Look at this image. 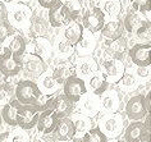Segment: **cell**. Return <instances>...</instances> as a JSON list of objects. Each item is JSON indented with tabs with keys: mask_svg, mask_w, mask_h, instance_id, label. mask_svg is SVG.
Returning <instances> with one entry per match:
<instances>
[{
	"mask_svg": "<svg viewBox=\"0 0 151 142\" xmlns=\"http://www.w3.org/2000/svg\"><path fill=\"white\" fill-rule=\"evenodd\" d=\"M123 28L129 33H134L142 40H149L151 33V23L150 19L145 17L143 13L131 10L123 19Z\"/></svg>",
	"mask_w": 151,
	"mask_h": 142,
	"instance_id": "cell-1",
	"label": "cell"
},
{
	"mask_svg": "<svg viewBox=\"0 0 151 142\" xmlns=\"http://www.w3.org/2000/svg\"><path fill=\"white\" fill-rule=\"evenodd\" d=\"M31 17H32V9L26 3L17 1L8 6V17H6V19L14 28H28Z\"/></svg>",
	"mask_w": 151,
	"mask_h": 142,
	"instance_id": "cell-2",
	"label": "cell"
},
{
	"mask_svg": "<svg viewBox=\"0 0 151 142\" xmlns=\"http://www.w3.org/2000/svg\"><path fill=\"white\" fill-rule=\"evenodd\" d=\"M44 109H45V106L39 105V104H21L19 109H18L17 127L23 128L26 131L36 127L40 113Z\"/></svg>",
	"mask_w": 151,
	"mask_h": 142,
	"instance_id": "cell-3",
	"label": "cell"
},
{
	"mask_svg": "<svg viewBox=\"0 0 151 142\" xmlns=\"http://www.w3.org/2000/svg\"><path fill=\"white\" fill-rule=\"evenodd\" d=\"M41 95L37 83L31 80L19 81L14 88V96L21 104H37Z\"/></svg>",
	"mask_w": 151,
	"mask_h": 142,
	"instance_id": "cell-4",
	"label": "cell"
},
{
	"mask_svg": "<svg viewBox=\"0 0 151 142\" xmlns=\"http://www.w3.org/2000/svg\"><path fill=\"white\" fill-rule=\"evenodd\" d=\"M21 70L28 78H39L47 70V64L33 53H24L21 57Z\"/></svg>",
	"mask_w": 151,
	"mask_h": 142,
	"instance_id": "cell-5",
	"label": "cell"
},
{
	"mask_svg": "<svg viewBox=\"0 0 151 142\" xmlns=\"http://www.w3.org/2000/svg\"><path fill=\"white\" fill-rule=\"evenodd\" d=\"M63 92L72 103H78L80 99L87 92V87H86L83 78L72 74L63 83Z\"/></svg>",
	"mask_w": 151,
	"mask_h": 142,
	"instance_id": "cell-6",
	"label": "cell"
},
{
	"mask_svg": "<svg viewBox=\"0 0 151 142\" xmlns=\"http://www.w3.org/2000/svg\"><path fill=\"white\" fill-rule=\"evenodd\" d=\"M99 128L106 137H116L123 129V119L116 113H108L99 120Z\"/></svg>",
	"mask_w": 151,
	"mask_h": 142,
	"instance_id": "cell-7",
	"label": "cell"
},
{
	"mask_svg": "<svg viewBox=\"0 0 151 142\" xmlns=\"http://www.w3.org/2000/svg\"><path fill=\"white\" fill-rule=\"evenodd\" d=\"M81 23L85 29H88L92 33H97L100 32V29L103 28L105 23V14L99 6H93L83 13Z\"/></svg>",
	"mask_w": 151,
	"mask_h": 142,
	"instance_id": "cell-8",
	"label": "cell"
},
{
	"mask_svg": "<svg viewBox=\"0 0 151 142\" xmlns=\"http://www.w3.org/2000/svg\"><path fill=\"white\" fill-rule=\"evenodd\" d=\"M149 108L145 101V95H134L127 101L126 114L129 120H142L149 114Z\"/></svg>",
	"mask_w": 151,
	"mask_h": 142,
	"instance_id": "cell-9",
	"label": "cell"
},
{
	"mask_svg": "<svg viewBox=\"0 0 151 142\" xmlns=\"http://www.w3.org/2000/svg\"><path fill=\"white\" fill-rule=\"evenodd\" d=\"M47 19H49V23H50V27L60 28L68 24L69 22L74 21V18L72 17V14L68 12L65 6L59 1L52 8L47 9Z\"/></svg>",
	"mask_w": 151,
	"mask_h": 142,
	"instance_id": "cell-10",
	"label": "cell"
},
{
	"mask_svg": "<svg viewBox=\"0 0 151 142\" xmlns=\"http://www.w3.org/2000/svg\"><path fill=\"white\" fill-rule=\"evenodd\" d=\"M151 45L149 42L136 44L129 49L128 55H129L131 62L136 67H147L151 64Z\"/></svg>",
	"mask_w": 151,
	"mask_h": 142,
	"instance_id": "cell-11",
	"label": "cell"
},
{
	"mask_svg": "<svg viewBox=\"0 0 151 142\" xmlns=\"http://www.w3.org/2000/svg\"><path fill=\"white\" fill-rule=\"evenodd\" d=\"M103 69H104V76L106 78L109 85H116L124 74V72H126V67H124L122 60L116 58L106 59L103 63Z\"/></svg>",
	"mask_w": 151,
	"mask_h": 142,
	"instance_id": "cell-12",
	"label": "cell"
},
{
	"mask_svg": "<svg viewBox=\"0 0 151 142\" xmlns=\"http://www.w3.org/2000/svg\"><path fill=\"white\" fill-rule=\"evenodd\" d=\"M50 28V23L47 19V13L45 12H39L32 13V17L29 19L28 24V31L31 33V36L33 37H39V36H46Z\"/></svg>",
	"mask_w": 151,
	"mask_h": 142,
	"instance_id": "cell-13",
	"label": "cell"
},
{
	"mask_svg": "<svg viewBox=\"0 0 151 142\" xmlns=\"http://www.w3.org/2000/svg\"><path fill=\"white\" fill-rule=\"evenodd\" d=\"M0 70L6 77H14L21 73V58L4 50L0 54Z\"/></svg>",
	"mask_w": 151,
	"mask_h": 142,
	"instance_id": "cell-14",
	"label": "cell"
},
{
	"mask_svg": "<svg viewBox=\"0 0 151 142\" xmlns=\"http://www.w3.org/2000/svg\"><path fill=\"white\" fill-rule=\"evenodd\" d=\"M58 115L51 108H47V109H44L40 113V117L37 119L36 127L39 129L40 133L42 134H50L54 132L56 124H58Z\"/></svg>",
	"mask_w": 151,
	"mask_h": 142,
	"instance_id": "cell-15",
	"label": "cell"
},
{
	"mask_svg": "<svg viewBox=\"0 0 151 142\" xmlns=\"http://www.w3.org/2000/svg\"><path fill=\"white\" fill-rule=\"evenodd\" d=\"M97 70H99V65L91 55L80 57L78 60L74 63V74L81 78L91 77Z\"/></svg>",
	"mask_w": 151,
	"mask_h": 142,
	"instance_id": "cell-16",
	"label": "cell"
},
{
	"mask_svg": "<svg viewBox=\"0 0 151 142\" xmlns=\"http://www.w3.org/2000/svg\"><path fill=\"white\" fill-rule=\"evenodd\" d=\"M50 108L56 113L58 118L69 117L74 109V103H72L65 95L50 96Z\"/></svg>",
	"mask_w": 151,
	"mask_h": 142,
	"instance_id": "cell-17",
	"label": "cell"
},
{
	"mask_svg": "<svg viewBox=\"0 0 151 142\" xmlns=\"http://www.w3.org/2000/svg\"><path fill=\"white\" fill-rule=\"evenodd\" d=\"M96 36L95 33L90 32L88 29H83L81 39L74 44V51H77L80 57L83 55H91L96 49Z\"/></svg>",
	"mask_w": 151,
	"mask_h": 142,
	"instance_id": "cell-18",
	"label": "cell"
},
{
	"mask_svg": "<svg viewBox=\"0 0 151 142\" xmlns=\"http://www.w3.org/2000/svg\"><path fill=\"white\" fill-rule=\"evenodd\" d=\"M80 105L81 111L83 115L87 117H95L100 113L101 110V104H100V96L95 95V93H87L86 92L83 96L80 99Z\"/></svg>",
	"mask_w": 151,
	"mask_h": 142,
	"instance_id": "cell-19",
	"label": "cell"
},
{
	"mask_svg": "<svg viewBox=\"0 0 151 142\" xmlns=\"http://www.w3.org/2000/svg\"><path fill=\"white\" fill-rule=\"evenodd\" d=\"M1 46L4 50L10 51L12 54L17 55V57H19V58L26 53V49H27V44H26L24 39L19 33H17V31L6 37L4 40V42L1 44Z\"/></svg>",
	"mask_w": 151,
	"mask_h": 142,
	"instance_id": "cell-20",
	"label": "cell"
},
{
	"mask_svg": "<svg viewBox=\"0 0 151 142\" xmlns=\"http://www.w3.org/2000/svg\"><path fill=\"white\" fill-rule=\"evenodd\" d=\"M52 133H55V140L56 141L65 142L68 140H70L72 137L76 136V128H74L73 120H72L69 117L60 118Z\"/></svg>",
	"mask_w": 151,
	"mask_h": 142,
	"instance_id": "cell-21",
	"label": "cell"
},
{
	"mask_svg": "<svg viewBox=\"0 0 151 142\" xmlns=\"http://www.w3.org/2000/svg\"><path fill=\"white\" fill-rule=\"evenodd\" d=\"M52 46L50 44V41L46 39V36H39L35 37L33 41V54L37 55L40 59L46 63L51 60V55H52Z\"/></svg>",
	"mask_w": 151,
	"mask_h": 142,
	"instance_id": "cell-22",
	"label": "cell"
},
{
	"mask_svg": "<svg viewBox=\"0 0 151 142\" xmlns=\"http://www.w3.org/2000/svg\"><path fill=\"white\" fill-rule=\"evenodd\" d=\"M100 104H101V108L105 111H108V113H116L120 104L119 93L114 91V90L108 88L106 91L100 95Z\"/></svg>",
	"mask_w": 151,
	"mask_h": 142,
	"instance_id": "cell-23",
	"label": "cell"
},
{
	"mask_svg": "<svg viewBox=\"0 0 151 142\" xmlns=\"http://www.w3.org/2000/svg\"><path fill=\"white\" fill-rule=\"evenodd\" d=\"M21 106V103L17 99L10 100L5 105H3V109L0 111L3 118V122H5L8 126L17 127V117H18V109Z\"/></svg>",
	"mask_w": 151,
	"mask_h": 142,
	"instance_id": "cell-24",
	"label": "cell"
},
{
	"mask_svg": "<svg viewBox=\"0 0 151 142\" xmlns=\"http://www.w3.org/2000/svg\"><path fill=\"white\" fill-rule=\"evenodd\" d=\"M147 133H150V131L146 128L141 120H132V123L124 131V141L136 142Z\"/></svg>",
	"mask_w": 151,
	"mask_h": 142,
	"instance_id": "cell-25",
	"label": "cell"
},
{
	"mask_svg": "<svg viewBox=\"0 0 151 142\" xmlns=\"http://www.w3.org/2000/svg\"><path fill=\"white\" fill-rule=\"evenodd\" d=\"M52 51L62 60H67L74 53V45L70 44L63 35H60L56 37V42H55V46L52 47Z\"/></svg>",
	"mask_w": 151,
	"mask_h": 142,
	"instance_id": "cell-26",
	"label": "cell"
},
{
	"mask_svg": "<svg viewBox=\"0 0 151 142\" xmlns=\"http://www.w3.org/2000/svg\"><path fill=\"white\" fill-rule=\"evenodd\" d=\"M83 26H82L80 19H74L69 22L68 24L64 26V29L62 32V35L69 41L70 44H76L78 40L81 39L82 33H83Z\"/></svg>",
	"mask_w": 151,
	"mask_h": 142,
	"instance_id": "cell-27",
	"label": "cell"
},
{
	"mask_svg": "<svg viewBox=\"0 0 151 142\" xmlns=\"http://www.w3.org/2000/svg\"><path fill=\"white\" fill-rule=\"evenodd\" d=\"M123 22L119 19H110L108 22H105L103 28L100 29L101 35H103L105 39H108L109 41L118 39V37L122 36L123 33Z\"/></svg>",
	"mask_w": 151,
	"mask_h": 142,
	"instance_id": "cell-28",
	"label": "cell"
},
{
	"mask_svg": "<svg viewBox=\"0 0 151 142\" xmlns=\"http://www.w3.org/2000/svg\"><path fill=\"white\" fill-rule=\"evenodd\" d=\"M72 74H74V65L67 60H63L54 68L51 76L58 82V85H63L67 78H69Z\"/></svg>",
	"mask_w": 151,
	"mask_h": 142,
	"instance_id": "cell-29",
	"label": "cell"
},
{
	"mask_svg": "<svg viewBox=\"0 0 151 142\" xmlns=\"http://www.w3.org/2000/svg\"><path fill=\"white\" fill-rule=\"evenodd\" d=\"M39 78H40V81H39V83H37V86H39L41 93L46 95V96L55 95L56 91L59 90L60 85H58V82L52 78V76H49V74L42 76V74H41Z\"/></svg>",
	"mask_w": 151,
	"mask_h": 142,
	"instance_id": "cell-30",
	"label": "cell"
},
{
	"mask_svg": "<svg viewBox=\"0 0 151 142\" xmlns=\"http://www.w3.org/2000/svg\"><path fill=\"white\" fill-rule=\"evenodd\" d=\"M90 88H91L92 93L99 95V96L103 92L106 91L109 88V83L104 76V73H101L97 70V72H95L91 77H90Z\"/></svg>",
	"mask_w": 151,
	"mask_h": 142,
	"instance_id": "cell-31",
	"label": "cell"
},
{
	"mask_svg": "<svg viewBox=\"0 0 151 142\" xmlns=\"http://www.w3.org/2000/svg\"><path fill=\"white\" fill-rule=\"evenodd\" d=\"M128 50V45H127V41L124 37H118V39H114V40H110L108 44V51L111 54L113 58H116V59H122L123 55L127 53Z\"/></svg>",
	"mask_w": 151,
	"mask_h": 142,
	"instance_id": "cell-32",
	"label": "cell"
},
{
	"mask_svg": "<svg viewBox=\"0 0 151 142\" xmlns=\"http://www.w3.org/2000/svg\"><path fill=\"white\" fill-rule=\"evenodd\" d=\"M99 8L109 17H116L122 12V3L120 0H101Z\"/></svg>",
	"mask_w": 151,
	"mask_h": 142,
	"instance_id": "cell-33",
	"label": "cell"
},
{
	"mask_svg": "<svg viewBox=\"0 0 151 142\" xmlns=\"http://www.w3.org/2000/svg\"><path fill=\"white\" fill-rule=\"evenodd\" d=\"M120 87V90H123V91H134L136 88L138 87V82H137V78L133 73H127L124 72V74L122 76V78L118 81V83H116Z\"/></svg>",
	"mask_w": 151,
	"mask_h": 142,
	"instance_id": "cell-34",
	"label": "cell"
},
{
	"mask_svg": "<svg viewBox=\"0 0 151 142\" xmlns=\"http://www.w3.org/2000/svg\"><path fill=\"white\" fill-rule=\"evenodd\" d=\"M82 142H108V137L101 132L99 127L90 128L82 137Z\"/></svg>",
	"mask_w": 151,
	"mask_h": 142,
	"instance_id": "cell-35",
	"label": "cell"
},
{
	"mask_svg": "<svg viewBox=\"0 0 151 142\" xmlns=\"http://www.w3.org/2000/svg\"><path fill=\"white\" fill-rule=\"evenodd\" d=\"M73 123H74V128H76V134H80V136H83L92 126L90 117L83 115V114L78 115L77 119L73 120Z\"/></svg>",
	"mask_w": 151,
	"mask_h": 142,
	"instance_id": "cell-36",
	"label": "cell"
},
{
	"mask_svg": "<svg viewBox=\"0 0 151 142\" xmlns=\"http://www.w3.org/2000/svg\"><path fill=\"white\" fill-rule=\"evenodd\" d=\"M59 1L68 9L74 19H80V16L82 14V4L80 0H59Z\"/></svg>",
	"mask_w": 151,
	"mask_h": 142,
	"instance_id": "cell-37",
	"label": "cell"
},
{
	"mask_svg": "<svg viewBox=\"0 0 151 142\" xmlns=\"http://www.w3.org/2000/svg\"><path fill=\"white\" fill-rule=\"evenodd\" d=\"M6 142H29V136L26 129L18 127L12 132H6Z\"/></svg>",
	"mask_w": 151,
	"mask_h": 142,
	"instance_id": "cell-38",
	"label": "cell"
},
{
	"mask_svg": "<svg viewBox=\"0 0 151 142\" xmlns=\"http://www.w3.org/2000/svg\"><path fill=\"white\" fill-rule=\"evenodd\" d=\"M132 9L136 12L147 14L151 10V0H129Z\"/></svg>",
	"mask_w": 151,
	"mask_h": 142,
	"instance_id": "cell-39",
	"label": "cell"
},
{
	"mask_svg": "<svg viewBox=\"0 0 151 142\" xmlns=\"http://www.w3.org/2000/svg\"><path fill=\"white\" fill-rule=\"evenodd\" d=\"M13 32H16V28H14L8 21L0 22V44L4 42V40L8 36L12 35Z\"/></svg>",
	"mask_w": 151,
	"mask_h": 142,
	"instance_id": "cell-40",
	"label": "cell"
},
{
	"mask_svg": "<svg viewBox=\"0 0 151 142\" xmlns=\"http://www.w3.org/2000/svg\"><path fill=\"white\" fill-rule=\"evenodd\" d=\"M134 76L137 80L142 82H149L150 80V65L147 67H137L134 72Z\"/></svg>",
	"mask_w": 151,
	"mask_h": 142,
	"instance_id": "cell-41",
	"label": "cell"
},
{
	"mask_svg": "<svg viewBox=\"0 0 151 142\" xmlns=\"http://www.w3.org/2000/svg\"><path fill=\"white\" fill-rule=\"evenodd\" d=\"M13 90H12V85H9L6 88H0V106L5 105L8 103V100L13 96Z\"/></svg>",
	"mask_w": 151,
	"mask_h": 142,
	"instance_id": "cell-42",
	"label": "cell"
},
{
	"mask_svg": "<svg viewBox=\"0 0 151 142\" xmlns=\"http://www.w3.org/2000/svg\"><path fill=\"white\" fill-rule=\"evenodd\" d=\"M37 3H39V5L41 6L42 9H50L52 8L56 3H59V0H37Z\"/></svg>",
	"mask_w": 151,
	"mask_h": 142,
	"instance_id": "cell-43",
	"label": "cell"
},
{
	"mask_svg": "<svg viewBox=\"0 0 151 142\" xmlns=\"http://www.w3.org/2000/svg\"><path fill=\"white\" fill-rule=\"evenodd\" d=\"M6 17H8V6H6L4 3L0 1V22L8 21Z\"/></svg>",
	"mask_w": 151,
	"mask_h": 142,
	"instance_id": "cell-44",
	"label": "cell"
},
{
	"mask_svg": "<svg viewBox=\"0 0 151 142\" xmlns=\"http://www.w3.org/2000/svg\"><path fill=\"white\" fill-rule=\"evenodd\" d=\"M10 83L8 82V77L0 70V88H6Z\"/></svg>",
	"mask_w": 151,
	"mask_h": 142,
	"instance_id": "cell-45",
	"label": "cell"
},
{
	"mask_svg": "<svg viewBox=\"0 0 151 142\" xmlns=\"http://www.w3.org/2000/svg\"><path fill=\"white\" fill-rule=\"evenodd\" d=\"M36 142H58L55 140V137H49L47 134H45V137H41V138H37Z\"/></svg>",
	"mask_w": 151,
	"mask_h": 142,
	"instance_id": "cell-46",
	"label": "cell"
},
{
	"mask_svg": "<svg viewBox=\"0 0 151 142\" xmlns=\"http://www.w3.org/2000/svg\"><path fill=\"white\" fill-rule=\"evenodd\" d=\"M136 142H150V133L145 134V136L141 137V138H139V140H137Z\"/></svg>",
	"mask_w": 151,
	"mask_h": 142,
	"instance_id": "cell-47",
	"label": "cell"
},
{
	"mask_svg": "<svg viewBox=\"0 0 151 142\" xmlns=\"http://www.w3.org/2000/svg\"><path fill=\"white\" fill-rule=\"evenodd\" d=\"M0 1L4 3V4H5L6 6H9V5L14 4V3H17V0H0Z\"/></svg>",
	"mask_w": 151,
	"mask_h": 142,
	"instance_id": "cell-48",
	"label": "cell"
},
{
	"mask_svg": "<svg viewBox=\"0 0 151 142\" xmlns=\"http://www.w3.org/2000/svg\"><path fill=\"white\" fill-rule=\"evenodd\" d=\"M65 142H82V140H81V138H78V137H72L70 138V140H68V141H65Z\"/></svg>",
	"mask_w": 151,
	"mask_h": 142,
	"instance_id": "cell-49",
	"label": "cell"
},
{
	"mask_svg": "<svg viewBox=\"0 0 151 142\" xmlns=\"http://www.w3.org/2000/svg\"><path fill=\"white\" fill-rule=\"evenodd\" d=\"M17 1H21V3H26V4H28V3L32 1V0H17Z\"/></svg>",
	"mask_w": 151,
	"mask_h": 142,
	"instance_id": "cell-50",
	"label": "cell"
},
{
	"mask_svg": "<svg viewBox=\"0 0 151 142\" xmlns=\"http://www.w3.org/2000/svg\"><path fill=\"white\" fill-rule=\"evenodd\" d=\"M1 124H3V118H1V114H0V127H1Z\"/></svg>",
	"mask_w": 151,
	"mask_h": 142,
	"instance_id": "cell-51",
	"label": "cell"
},
{
	"mask_svg": "<svg viewBox=\"0 0 151 142\" xmlns=\"http://www.w3.org/2000/svg\"><path fill=\"white\" fill-rule=\"evenodd\" d=\"M113 142H126V141H122V140H114Z\"/></svg>",
	"mask_w": 151,
	"mask_h": 142,
	"instance_id": "cell-52",
	"label": "cell"
},
{
	"mask_svg": "<svg viewBox=\"0 0 151 142\" xmlns=\"http://www.w3.org/2000/svg\"><path fill=\"white\" fill-rule=\"evenodd\" d=\"M0 51H1V44H0Z\"/></svg>",
	"mask_w": 151,
	"mask_h": 142,
	"instance_id": "cell-53",
	"label": "cell"
},
{
	"mask_svg": "<svg viewBox=\"0 0 151 142\" xmlns=\"http://www.w3.org/2000/svg\"><path fill=\"white\" fill-rule=\"evenodd\" d=\"M80 1H86V0H80Z\"/></svg>",
	"mask_w": 151,
	"mask_h": 142,
	"instance_id": "cell-54",
	"label": "cell"
}]
</instances>
